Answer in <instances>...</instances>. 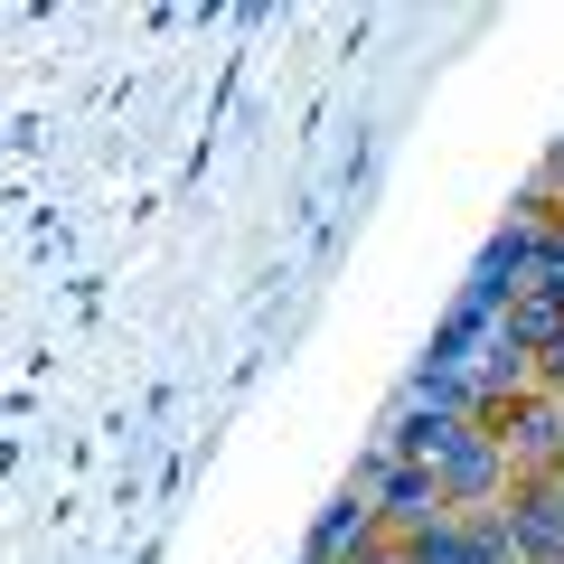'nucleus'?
Wrapping results in <instances>:
<instances>
[{
	"label": "nucleus",
	"instance_id": "f257e3e1",
	"mask_svg": "<svg viewBox=\"0 0 564 564\" xmlns=\"http://www.w3.org/2000/svg\"><path fill=\"white\" fill-rule=\"evenodd\" d=\"M433 480H443V499H452V518H489V499H508L518 489V462H508L499 443H489L480 423H462V443L433 462Z\"/></svg>",
	"mask_w": 564,
	"mask_h": 564
},
{
	"label": "nucleus",
	"instance_id": "f03ea898",
	"mask_svg": "<svg viewBox=\"0 0 564 564\" xmlns=\"http://www.w3.org/2000/svg\"><path fill=\"white\" fill-rule=\"evenodd\" d=\"M499 518H508L518 564H564V480H555V470H545V480H518Z\"/></svg>",
	"mask_w": 564,
	"mask_h": 564
},
{
	"label": "nucleus",
	"instance_id": "7ed1b4c3",
	"mask_svg": "<svg viewBox=\"0 0 564 564\" xmlns=\"http://www.w3.org/2000/svg\"><path fill=\"white\" fill-rule=\"evenodd\" d=\"M499 329H508V339H518V348H527V358H545V348H555V339H564V302H555V292H536V282H527L518 302H508V311H499Z\"/></svg>",
	"mask_w": 564,
	"mask_h": 564
},
{
	"label": "nucleus",
	"instance_id": "20e7f679",
	"mask_svg": "<svg viewBox=\"0 0 564 564\" xmlns=\"http://www.w3.org/2000/svg\"><path fill=\"white\" fill-rule=\"evenodd\" d=\"M536 386H545V395H564V339H555V348L536 358Z\"/></svg>",
	"mask_w": 564,
	"mask_h": 564
},
{
	"label": "nucleus",
	"instance_id": "39448f33",
	"mask_svg": "<svg viewBox=\"0 0 564 564\" xmlns=\"http://www.w3.org/2000/svg\"><path fill=\"white\" fill-rule=\"evenodd\" d=\"M555 245H564V226H555Z\"/></svg>",
	"mask_w": 564,
	"mask_h": 564
},
{
	"label": "nucleus",
	"instance_id": "423d86ee",
	"mask_svg": "<svg viewBox=\"0 0 564 564\" xmlns=\"http://www.w3.org/2000/svg\"><path fill=\"white\" fill-rule=\"evenodd\" d=\"M555 480H564V470H555Z\"/></svg>",
	"mask_w": 564,
	"mask_h": 564
}]
</instances>
